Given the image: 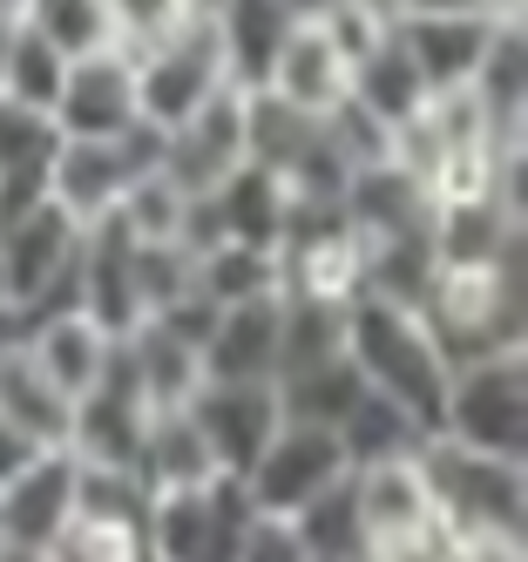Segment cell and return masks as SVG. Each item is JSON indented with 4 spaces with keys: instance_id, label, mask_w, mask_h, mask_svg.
<instances>
[{
    "instance_id": "14",
    "label": "cell",
    "mask_w": 528,
    "mask_h": 562,
    "mask_svg": "<svg viewBox=\"0 0 528 562\" xmlns=\"http://www.w3.org/2000/svg\"><path fill=\"white\" fill-rule=\"evenodd\" d=\"M278 318L284 292L258 305H231L217 312V333L203 339V380L224 386H278Z\"/></svg>"
},
{
    "instance_id": "6",
    "label": "cell",
    "mask_w": 528,
    "mask_h": 562,
    "mask_svg": "<svg viewBox=\"0 0 528 562\" xmlns=\"http://www.w3.org/2000/svg\"><path fill=\"white\" fill-rule=\"evenodd\" d=\"M352 468H346V448H339V434H325V427H299V420H278L271 434V448L251 461V474L237 481L244 495H251L258 515L271 521H292L299 508H312L325 488H339Z\"/></svg>"
},
{
    "instance_id": "28",
    "label": "cell",
    "mask_w": 528,
    "mask_h": 562,
    "mask_svg": "<svg viewBox=\"0 0 528 562\" xmlns=\"http://www.w3.org/2000/svg\"><path fill=\"white\" fill-rule=\"evenodd\" d=\"M346 352V305H318V299H284L278 318V380L325 367V359Z\"/></svg>"
},
{
    "instance_id": "16",
    "label": "cell",
    "mask_w": 528,
    "mask_h": 562,
    "mask_svg": "<svg viewBox=\"0 0 528 562\" xmlns=\"http://www.w3.org/2000/svg\"><path fill=\"white\" fill-rule=\"evenodd\" d=\"M130 245L136 237L115 224V211L81 231V318H96L109 339H130L143 326L136 285H130Z\"/></svg>"
},
{
    "instance_id": "15",
    "label": "cell",
    "mask_w": 528,
    "mask_h": 562,
    "mask_svg": "<svg viewBox=\"0 0 528 562\" xmlns=\"http://www.w3.org/2000/svg\"><path fill=\"white\" fill-rule=\"evenodd\" d=\"M393 34H400L406 61H414V75L427 82V95H461L487 55L495 21L487 14H434V21H400Z\"/></svg>"
},
{
    "instance_id": "8",
    "label": "cell",
    "mask_w": 528,
    "mask_h": 562,
    "mask_svg": "<svg viewBox=\"0 0 528 562\" xmlns=\"http://www.w3.org/2000/svg\"><path fill=\"white\" fill-rule=\"evenodd\" d=\"M143 123L136 115V61L130 48H102L68 61V82L55 95V136L61 143H115Z\"/></svg>"
},
{
    "instance_id": "26",
    "label": "cell",
    "mask_w": 528,
    "mask_h": 562,
    "mask_svg": "<svg viewBox=\"0 0 528 562\" xmlns=\"http://www.w3.org/2000/svg\"><path fill=\"white\" fill-rule=\"evenodd\" d=\"M21 27L41 34V42H48L55 55H68V61L102 55V48H122L102 0H21Z\"/></svg>"
},
{
    "instance_id": "3",
    "label": "cell",
    "mask_w": 528,
    "mask_h": 562,
    "mask_svg": "<svg viewBox=\"0 0 528 562\" xmlns=\"http://www.w3.org/2000/svg\"><path fill=\"white\" fill-rule=\"evenodd\" d=\"M434 440L487 461H528V352H487L447 373Z\"/></svg>"
},
{
    "instance_id": "23",
    "label": "cell",
    "mask_w": 528,
    "mask_h": 562,
    "mask_svg": "<svg viewBox=\"0 0 528 562\" xmlns=\"http://www.w3.org/2000/svg\"><path fill=\"white\" fill-rule=\"evenodd\" d=\"M196 299L217 305V312L278 299V251H265V245H211V251H196Z\"/></svg>"
},
{
    "instance_id": "10",
    "label": "cell",
    "mask_w": 528,
    "mask_h": 562,
    "mask_svg": "<svg viewBox=\"0 0 528 562\" xmlns=\"http://www.w3.org/2000/svg\"><path fill=\"white\" fill-rule=\"evenodd\" d=\"M183 414L196 420V434H203V448H211V461L224 468V481H244V474H251V461L271 448V434H278V393L271 386L203 380Z\"/></svg>"
},
{
    "instance_id": "20",
    "label": "cell",
    "mask_w": 528,
    "mask_h": 562,
    "mask_svg": "<svg viewBox=\"0 0 528 562\" xmlns=\"http://www.w3.org/2000/svg\"><path fill=\"white\" fill-rule=\"evenodd\" d=\"M136 481H143V495H190V488L224 481V468L211 461V448H203V434H196L190 414H149L143 454H136Z\"/></svg>"
},
{
    "instance_id": "40",
    "label": "cell",
    "mask_w": 528,
    "mask_h": 562,
    "mask_svg": "<svg viewBox=\"0 0 528 562\" xmlns=\"http://www.w3.org/2000/svg\"><path fill=\"white\" fill-rule=\"evenodd\" d=\"M487 21H528V0H481Z\"/></svg>"
},
{
    "instance_id": "7",
    "label": "cell",
    "mask_w": 528,
    "mask_h": 562,
    "mask_svg": "<svg viewBox=\"0 0 528 562\" xmlns=\"http://www.w3.org/2000/svg\"><path fill=\"white\" fill-rule=\"evenodd\" d=\"M346 481H352V508H359L366 562L400 555V549H420V542H434V536H440V521H434V495H427V474H420V454L352 468Z\"/></svg>"
},
{
    "instance_id": "25",
    "label": "cell",
    "mask_w": 528,
    "mask_h": 562,
    "mask_svg": "<svg viewBox=\"0 0 528 562\" xmlns=\"http://www.w3.org/2000/svg\"><path fill=\"white\" fill-rule=\"evenodd\" d=\"M373 123H386V130H400V123H414V115L427 109V82L414 75V61H406V48H400V34L373 55V61H359L352 68V89H346Z\"/></svg>"
},
{
    "instance_id": "33",
    "label": "cell",
    "mask_w": 528,
    "mask_h": 562,
    "mask_svg": "<svg viewBox=\"0 0 528 562\" xmlns=\"http://www.w3.org/2000/svg\"><path fill=\"white\" fill-rule=\"evenodd\" d=\"M305 27H318L325 34V48H333L339 61H346V75L359 68V61H373L386 42H393V14L380 8V0H333V8H325L318 21H305Z\"/></svg>"
},
{
    "instance_id": "18",
    "label": "cell",
    "mask_w": 528,
    "mask_h": 562,
    "mask_svg": "<svg viewBox=\"0 0 528 562\" xmlns=\"http://www.w3.org/2000/svg\"><path fill=\"white\" fill-rule=\"evenodd\" d=\"M109 346H115V339L96 326V318H81V312H48V318H27V326H21V352H27L68 400H81V393L102 380Z\"/></svg>"
},
{
    "instance_id": "2",
    "label": "cell",
    "mask_w": 528,
    "mask_h": 562,
    "mask_svg": "<svg viewBox=\"0 0 528 562\" xmlns=\"http://www.w3.org/2000/svg\"><path fill=\"white\" fill-rule=\"evenodd\" d=\"M420 474L447 542H528V461H487L468 448L427 440Z\"/></svg>"
},
{
    "instance_id": "30",
    "label": "cell",
    "mask_w": 528,
    "mask_h": 562,
    "mask_svg": "<svg viewBox=\"0 0 528 562\" xmlns=\"http://www.w3.org/2000/svg\"><path fill=\"white\" fill-rule=\"evenodd\" d=\"M68 82V55H55L41 34L14 27V42H8V61H0V95L21 102V109H41V115H55V95Z\"/></svg>"
},
{
    "instance_id": "12",
    "label": "cell",
    "mask_w": 528,
    "mask_h": 562,
    "mask_svg": "<svg viewBox=\"0 0 528 562\" xmlns=\"http://www.w3.org/2000/svg\"><path fill=\"white\" fill-rule=\"evenodd\" d=\"M346 231L359 237L366 251L373 245H400V237H434V196L420 177H406L400 164L380 170H359L346 183Z\"/></svg>"
},
{
    "instance_id": "44",
    "label": "cell",
    "mask_w": 528,
    "mask_h": 562,
    "mask_svg": "<svg viewBox=\"0 0 528 562\" xmlns=\"http://www.w3.org/2000/svg\"><path fill=\"white\" fill-rule=\"evenodd\" d=\"M8 42H14V27H8V21H0V61H8Z\"/></svg>"
},
{
    "instance_id": "9",
    "label": "cell",
    "mask_w": 528,
    "mask_h": 562,
    "mask_svg": "<svg viewBox=\"0 0 528 562\" xmlns=\"http://www.w3.org/2000/svg\"><path fill=\"white\" fill-rule=\"evenodd\" d=\"M162 177L183 196H211L231 170H244V89H217L190 123L162 136Z\"/></svg>"
},
{
    "instance_id": "29",
    "label": "cell",
    "mask_w": 528,
    "mask_h": 562,
    "mask_svg": "<svg viewBox=\"0 0 528 562\" xmlns=\"http://www.w3.org/2000/svg\"><path fill=\"white\" fill-rule=\"evenodd\" d=\"M292 536L312 562H366V536H359V508H352V481L325 488L312 508L292 515Z\"/></svg>"
},
{
    "instance_id": "43",
    "label": "cell",
    "mask_w": 528,
    "mask_h": 562,
    "mask_svg": "<svg viewBox=\"0 0 528 562\" xmlns=\"http://www.w3.org/2000/svg\"><path fill=\"white\" fill-rule=\"evenodd\" d=\"M0 562H41V555H27V549H8V542H0Z\"/></svg>"
},
{
    "instance_id": "11",
    "label": "cell",
    "mask_w": 528,
    "mask_h": 562,
    "mask_svg": "<svg viewBox=\"0 0 528 562\" xmlns=\"http://www.w3.org/2000/svg\"><path fill=\"white\" fill-rule=\"evenodd\" d=\"M68 521H75V454L48 448V454H34L8 488H0V542L41 555Z\"/></svg>"
},
{
    "instance_id": "42",
    "label": "cell",
    "mask_w": 528,
    "mask_h": 562,
    "mask_svg": "<svg viewBox=\"0 0 528 562\" xmlns=\"http://www.w3.org/2000/svg\"><path fill=\"white\" fill-rule=\"evenodd\" d=\"M0 21H8V27H21V0H0Z\"/></svg>"
},
{
    "instance_id": "32",
    "label": "cell",
    "mask_w": 528,
    "mask_h": 562,
    "mask_svg": "<svg viewBox=\"0 0 528 562\" xmlns=\"http://www.w3.org/2000/svg\"><path fill=\"white\" fill-rule=\"evenodd\" d=\"M55 115H41V109H21L0 95V183H27V177H48L55 164Z\"/></svg>"
},
{
    "instance_id": "39",
    "label": "cell",
    "mask_w": 528,
    "mask_h": 562,
    "mask_svg": "<svg viewBox=\"0 0 528 562\" xmlns=\"http://www.w3.org/2000/svg\"><path fill=\"white\" fill-rule=\"evenodd\" d=\"M34 454H48V448H34V440H21L8 420H0V488H8V481H14V474L34 461Z\"/></svg>"
},
{
    "instance_id": "31",
    "label": "cell",
    "mask_w": 528,
    "mask_h": 562,
    "mask_svg": "<svg viewBox=\"0 0 528 562\" xmlns=\"http://www.w3.org/2000/svg\"><path fill=\"white\" fill-rule=\"evenodd\" d=\"M183 217H190V196L162 170L136 177L130 190H122V204H115V224L130 231L136 245H183Z\"/></svg>"
},
{
    "instance_id": "5",
    "label": "cell",
    "mask_w": 528,
    "mask_h": 562,
    "mask_svg": "<svg viewBox=\"0 0 528 562\" xmlns=\"http://www.w3.org/2000/svg\"><path fill=\"white\" fill-rule=\"evenodd\" d=\"M130 61H136V115H143L156 136H170V130L190 123V115L211 102L217 89H231L211 21H190V27L170 34V42L136 48Z\"/></svg>"
},
{
    "instance_id": "24",
    "label": "cell",
    "mask_w": 528,
    "mask_h": 562,
    "mask_svg": "<svg viewBox=\"0 0 528 562\" xmlns=\"http://www.w3.org/2000/svg\"><path fill=\"white\" fill-rule=\"evenodd\" d=\"M130 359H136V386L149 400V414H183L203 386V359L190 346H177L170 333H156V326L130 333Z\"/></svg>"
},
{
    "instance_id": "17",
    "label": "cell",
    "mask_w": 528,
    "mask_h": 562,
    "mask_svg": "<svg viewBox=\"0 0 528 562\" xmlns=\"http://www.w3.org/2000/svg\"><path fill=\"white\" fill-rule=\"evenodd\" d=\"M468 95L487 115V136L502 149H521V136H528V21H495Z\"/></svg>"
},
{
    "instance_id": "34",
    "label": "cell",
    "mask_w": 528,
    "mask_h": 562,
    "mask_svg": "<svg viewBox=\"0 0 528 562\" xmlns=\"http://www.w3.org/2000/svg\"><path fill=\"white\" fill-rule=\"evenodd\" d=\"M130 285H136V312L156 318L196 292V258L183 245H130Z\"/></svg>"
},
{
    "instance_id": "45",
    "label": "cell",
    "mask_w": 528,
    "mask_h": 562,
    "mask_svg": "<svg viewBox=\"0 0 528 562\" xmlns=\"http://www.w3.org/2000/svg\"><path fill=\"white\" fill-rule=\"evenodd\" d=\"M190 8H196V14H217V8H224V0H190Z\"/></svg>"
},
{
    "instance_id": "21",
    "label": "cell",
    "mask_w": 528,
    "mask_h": 562,
    "mask_svg": "<svg viewBox=\"0 0 528 562\" xmlns=\"http://www.w3.org/2000/svg\"><path fill=\"white\" fill-rule=\"evenodd\" d=\"M0 420H8L21 440H34V448H68L75 400L41 373L21 346H8L0 352Z\"/></svg>"
},
{
    "instance_id": "4",
    "label": "cell",
    "mask_w": 528,
    "mask_h": 562,
    "mask_svg": "<svg viewBox=\"0 0 528 562\" xmlns=\"http://www.w3.org/2000/svg\"><path fill=\"white\" fill-rule=\"evenodd\" d=\"M156 164H162V136L149 123H136L115 143H61L55 164H48V204L89 231L122 204V190L136 177H149Z\"/></svg>"
},
{
    "instance_id": "1",
    "label": "cell",
    "mask_w": 528,
    "mask_h": 562,
    "mask_svg": "<svg viewBox=\"0 0 528 562\" xmlns=\"http://www.w3.org/2000/svg\"><path fill=\"white\" fill-rule=\"evenodd\" d=\"M346 359L359 367V380L380 400L414 420L427 440L440 434V400H447V359L434 346V333L420 326V312L386 305V299H352L346 305Z\"/></svg>"
},
{
    "instance_id": "22",
    "label": "cell",
    "mask_w": 528,
    "mask_h": 562,
    "mask_svg": "<svg viewBox=\"0 0 528 562\" xmlns=\"http://www.w3.org/2000/svg\"><path fill=\"white\" fill-rule=\"evenodd\" d=\"M278 420H299V427H325V434H339L346 414L366 400V380L359 367L339 352V359H325V367H305V373H284L278 386Z\"/></svg>"
},
{
    "instance_id": "27",
    "label": "cell",
    "mask_w": 528,
    "mask_h": 562,
    "mask_svg": "<svg viewBox=\"0 0 528 562\" xmlns=\"http://www.w3.org/2000/svg\"><path fill=\"white\" fill-rule=\"evenodd\" d=\"M339 448H346V468H373V461H406V454H420L427 448V434L406 420L393 400H380L373 386H366V400L346 414L339 427Z\"/></svg>"
},
{
    "instance_id": "35",
    "label": "cell",
    "mask_w": 528,
    "mask_h": 562,
    "mask_svg": "<svg viewBox=\"0 0 528 562\" xmlns=\"http://www.w3.org/2000/svg\"><path fill=\"white\" fill-rule=\"evenodd\" d=\"M41 562H149L143 555V529L130 521H68V529L41 549Z\"/></svg>"
},
{
    "instance_id": "41",
    "label": "cell",
    "mask_w": 528,
    "mask_h": 562,
    "mask_svg": "<svg viewBox=\"0 0 528 562\" xmlns=\"http://www.w3.org/2000/svg\"><path fill=\"white\" fill-rule=\"evenodd\" d=\"M278 8H284V14H292V21H318L325 8H333V0H278Z\"/></svg>"
},
{
    "instance_id": "38",
    "label": "cell",
    "mask_w": 528,
    "mask_h": 562,
    "mask_svg": "<svg viewBox=\"0 0 528 562\" xmlns=\"http://www.w3.org/2000/svg\"><path fill=\"white\" fill-rule=\"evenodd\" d=\"M393 21H434V14H481V0H380Z\"/></svg>"
},
{
    "instance_id": "13",
    "label": "cell",
    "mask_w": 528,
    "mask_h": 562,
    "mask_svg": "<svg viewBox=\"0 0 528 562\" xmlns=\"http://www.w3.org/2000/svg\"><path fill=\"white\" fill-rule=\"evenodd\" d=\"M217 34V55H224V82L244 89V95H258L271 82V61L284 55V42L305 27L278 8V0H224L217 14H203Z\"/></svg>"
},
{
    "instance_id": "36",
    "label": "cell",
    "mask_w": 528,
    "mask_h": 562,
    "mask_svg": "<svg viewBox=\"0 0 528 562\" xmlns=\"http://www.w3.org/2000/svg\"><path fill=\"white\" fill-rule=\"evenodd\" d=\"M109 8V21H115V42L122 48H156V42H170L177 27H190V21H203L190 0H102Z\"/></svg>"
},
{
    "instance_id": "19",
    "label": "cell",
    "mask_w": 528,
    "mask_h": 562,
    "mask_svg": "<svg viewBox=\"0 0 528 562\" xmlns=\"http://www.w3.org/2000/svg\"><path fill=\"white\" fill-rule=\"evenodd\" d=\"M346 89H352V75H346V61L325 48V34L318 27H299L292 42H284V55L271 61V82L258 89V95H271V102H284V109H299V115H333L339 102H346Z\"/></svg>"
},
{
    "instance_id": "37",
    "label": "cell",
    "mask_w": 528,
    "mask_h": 562,
    "mask_svg": "<svg viewBox=\"0 0 528 562\" xmlns=\"http://www.w3.org/2000/svg\"><path fill=\"white\" fill-rule=\"evenodd\" d=\"M237 562H312V555L299 549L292 521H271V515H258V521H251V536H244V549H237Z\"/></svg>"
}]
</instances>
